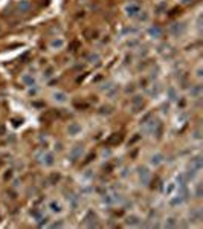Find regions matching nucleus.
<instances>
[{
  "label": "nucleus",
  "instance_id": "1",
  "mask_svg": "<svg viewBox=\"0 0 203 229\" xmlns=\"http://www.w3.org/2000/svg\"><path fill=\"white\" fill-rule=\"evenodd\" d=\"M35 158H37V162H40L44 167H52L55 163V156L52 153H38Z\"/></svg>",
  "mask_w": 203,
  "mask_h": 229
},
{
  "label": "nucleus",
  "instance_id": "2",
  "mask_svg": "<svg viewBox=\"0 0 203 229\" xmlns=\"http://www.w3.org/2000/svg\"><path fill=\"white\" fill-rule=\"evenodd\" d=\"M144 130L148 131V133H151V135L159 133L160 131V122L157 119H148V121L144 122Z\"/></svg>",
  "mask_w": 203,
  "mask_h": 229
},
{
  "label": "nucleus",
  "instance_id": "3",
  "mask_svg": "<svg viewBox=\"0 0 203 229\" xmlns=\"http://www.w3.org/2000/svg\"><path fill=\"white\" fill-rule=\"evenodd\" d=\"M185 31H186V26H185V23H174V25H171V28H169V34H171L173 37L183 35Z\"/></svg>",
  "mask_w": 203,
  "mask_h": 229
},
{
  "label": "nucleus",
  "instance_id": "4",
  "mask_svg": "<svg viewBox=\"0 0 203 229\" xmlns=\"http://www.w3.org/2000/svg\"><path fill=\"white\" fill-rule=\"evenodd\" d=\"M83 153H84V147L83 145H75L70 148V151H69V159L75 162V160H78V159L83 156Z\"/></svg>",
  "mask_w": 203,
  "mask_h": 229
},
{
  "label": "nucleus",
  "instance_id": "5",
  "mask_svg": "<svg viewBox=\"0 0 203 229\" xmlns=\"http://www.w3.org/2000/svg\"><path fill=\"white\" fill-rule=\"evenodd\" d=\"M141 12V6L138 3H129L125 6V14L129 17H138V14Z\"/></svg>",
  "mask_w": 203,
  "mask_h": 229
},
{
  "label": "nucleus",
  "instance_id": "6",
  "mask_svg": "<svg viewBox=\"0 0 203 229\" xmlns=\"http://www.w3.org/2000/svg\"><path fill=\"white\" fill-rule=\"evenodd\" d=\"M104 202L107 205H116V203H121L122 202V195L118 193H113V194H107L104 197Z\"/></svg>",
  "mask_w": 203,
  "mask_h": 229
},
{
  "label": "nucleus",
  "instance_id": "7",
  "mask_svg": "<svg viewBox=\"0 0 203 229\" xmlns=\"http://www.w3.org/2000/svg\"><path fill=\"white\" fill-rule=\"evenodd\" d=\"M131 108H133L134 113L141 112V110L144 108V98H142V96H134V98L131 99Z\"/></svg>",
  "mask_w": 203,
  "mask_h": 229
},
{
  "label": "nucleus",
  "instance_id": "8",
  "mask_svg": "<svg viewBox=\"0 0 203 229\" xmlns=\"http://www.w3.org/2000/svg\"><path fill=\"white\" fill-rule=\"evenodd\" d=\"M138 176H139V180H141L144 185H147L148 182H150V179H151L150 171H148L147 168H144V167H141V168L138 170Z\"/></svg>",
  "mask_w": 203,
  "mask_h": 229
},
{
  "label": "nucleus",
  "instance_id": "9",
  "mask_svg": "<svg viewBox=\"0 0 203 229\" xmlns=\"http://www.w3.org/2000/svg\"><path fill=\"white\" fill-rule=\"evenodd\" d=\"M52 98H54V101L58 103V104H64V103L67 101V98H69V96H67V93H64V92H60V90H58V92H54V93H52Z\"/></svg>",
  "mask_w": 203,
  "mask_h": 229
},
{
  "label": "nucleus",
  "instance_id": "10",
  "mask_svg": "<svg viewBox=\"0 0 203 229\" xmlns=\"http://www.w3.org/2000/svg\"><path fill=\"white\" fill-rule=\"evenodd\" d=\"M67 133H69L70 136H78V135L81 133V125L78 122H70L69 127H67Z\"/></svg>",
  "mask_w": 203,
  "mask_h": 229
},
{
  "label": "nucleus",
  "instance_id": "11",
  "mask_svg": "<svg viewBox=\"0 0 203 229\" xmlns=\"http://www.w3.org/2000/svg\"><path fill=\"white\" fill-rule=\"evenodd\" d=\"M21 83L25 84V86H29V87H32V86H35L37 84V80L31 75V73H25L23 76H21Z\"/></svg>",
  "mask_w": 203,
  "mask_h": 229
},
{
  "label": "nucleus",
  "instance_id": "12",
  "mask_svg": "<svg viewBox=\"0 0 203 229\" xmlns=\"http://www.w3.org/2000/svg\"><path fill=\"white\" fill-rule=\"evenodd\" d=\"M84 225L86 226H89V228H96L98 226V223H96V215L93 214V212H89L87 214V217H86V220H84Z\"/></svg>",
  "mask_w": 203,
  "mask_h": 229
},
{
  "label": "nucleus",
  "instance_id": "13",
  "mask_svg": "<svg viewBox=\"0 0 203 229\" xmlns=\"http://www.w3.org/2000/svg\"><path fill=\"white\" fill-rule=\"evenodd\" d=\"M203 167V159L202 156H197V158H194L191 160V168L194 170V171H200Z\"/></svg>",
  "mask_w": 203,
  "mask_h": 229
},
{
  "label": "nucleus",
  "instance_id": "14",
  "mask_svg": "<svg viewBox=\"0 0 203 229\" xmlns=\"http://www.w3.org/2000/svg\"><path fill=\"white\" fill-rule=\"evenodd\" d=\"M148 35L151 37V38H160L162 37V29L159 26H151L148 29Z\"/></svg>",
  "mask_w": 203,
  "mask_h": 229
},
{
  "label": "nucleus",
  "instance_id": "15",
  "mask_svg": "<svg viewBox=\"0 0 203 229\" xmlns=\"http://www.w3.org/2000/svg\"><path fill=\"white\" fill-rule=\"evenodd\" d=\"M17 8H19L20 12H29V11H31V3H29L28 0H20Z\"/></svg>",
  "mask_w": 203,
  "mask_h": 229
},
{
  "label": "nucleus",
  "instance_id": "16",
  "mask_svg": "<svg viewBox=\"0 0 203 229\" xmlns=\"http://www.w3.org/2000/svg\"><path fill=\"white\" fill-rule=\"evenodd\" d=\"M121 141H122V135L121 133H113L107 139V145H115V144H119Z\"/></svg>",
  "mask_w": 203,
  "mask_h": 229
},
{
  "label": "nucleus",
  "instance_id": "17",
  "mask_svg": "<svg viewBox=\"0 0 203 229\" xmlns=\"http://www.w3.org/2000/svg\"><path fill=\"white\" fill-rule=\"evenodd\" d=\"M189 218H191L192 222H199V220H202V209H200V208L192 209V211L189 212Z\"/></svg>",
  "mask_w": 203,
  "mask_h": 229
},
{
  "label": "nucleus",
  "instance_id": "18",
  "mask_svg": "<svg viewBox=\"0 0 203 229\" xmlns=\"http://www.w3.org/2000/svg\"><path fill=\"white\" fill-rule=\"evenodd\" d=\"M150 162H151V165L153 167H157V165H160L162 162H164V154H160V153H157V154H153L151 159H150Z\"/></svg>",
  "mask_w": 203,
  "mask_h": 229
},
{
  "label": "nucleus",
  "instance_id": "19",
  "mask_svg": "<svg viewBox=\"0 0 203 229\" xmlns=\"http://www.w3.org/2000/svg\"><path fill=\"white\" fill-rule=\"evenodd\" d=\"M49 209H51L52 212H55V214H60V212L63 211V208H61V203H60V202H56V200L49 202Z\"/></svg>",
  "mask_w": 203,
  "mask_h": 229
},
{
  "label": "nucleus",
  "instance_id": "20",
  "mask_svg": "<svg viewBox=\"0 0 203 229\" xmlns=\"http://www.w3.org/2000/svg\"><path fill=\"white\" fill-rule=\"evenodd\" d=\"M125 223H127L129 226H141V220H139V217H136V215H130Z\"/></svg>",
  "mask_w": 203,
  "mask_h": 229
},
{
  "label": "nucleus",
  "instance_id": "21",
  "mask_svg": "<svg viewBox=\"0 0 203 229\" xmlns=\"http://www.w3.org/2000/svg\"><path fill=\"white\" fill-rule=\"evenodd\" d=\"M202 86H194V87H191L189 90V93H191V96L192 98H200L202 96Z\"/></svg>",
  "mask_w": 203,
  "mask_h": 229
},
{
  "label": "nucleus",
  "instance_id": "22",
  "mask_svg": "<svg viewBox=\"0 0 203 229\" xmlns=\"http://www.w3.org/2000/svg\"><path fill=\"white\" fill-rule=\"evenodd\" d=\"M63 46H64V40L63 38H55V40L51 41V48L52 49H61Z\"/></svg>",
  "mask_w": 203,
  "mask_h": 229
},
{
  "label": "nucleus",
  "instance_id": "23",
  "mask_svg": "<svg viewBox=\"0 0 203 229\" xmlns=\"http://www.w3.org/2000/svg\"><path fill=\"white\" fill-rule=\"evenodd\" d=\"M99 60H101V57H99L98 53H90V55L87 57V61H89L90 64H98Z\"/></svg>",
  "mask_w": 203,
  "mask_h": 229
},
{
  "label": "nucleus",
  "instance_id": "24",
  "mask_svg": "<svg viewBox=\"0 0 203 229\" xmlns=\"http://www.w3.org/2000/svg\"><path fill=\"white\" fill-rule=\"evenodd\" d=\"M84 35L87 37L89 40H92V38H96V31H92V29H87V31H84Z\"/></svg>",
  "mask_w": 203,
  "mask_h": 229
},
{
  "label": "nucleus",
  "instance_id": "25",
  "mask_svg": "<svg viewBox=\"0 0 203 229\" xmlns=\"http://www.w3.org/2000/svg\"><path fill=\"white\" fill-rule=\"evenodd\" d=\"M176 225H177V222H176L174 218H168V220H166V223H165L166 228H174Z\"/></svg>",
  "mask_w": 203,
  "mask_h": 229
},
{
  "label": "nucleus",
  "instance_id": "26",
  "mask_svg": "<svg viewBox=\"0 0 203 229\" xmlns=\"http://www.w3.org/2000/svg\"><path fill=\"white\" fill-rule=\"evenodd\" d=\"M141 12H142V11H141ZM138 17H139V20H141V21H148V14L147 12H142V14H138Z\"/></svg>",
  "mask_w": 203,
  "mask_h": 229
},
{
  "label": "nucleus",
  "instance_id": "27",
  "mask_svg": "<svg viewBox=\"0 0 203 229\" xmlns=\"http://www.w3.org/2000/svg\"><path fill=\"white\" fill-rule=\"evenodd\" d=\"M52 75H54V69H52V67H49L47 71L44 72V78H51Z\"/></svg>",
  "mask_w": 203,
  "mask_h": 229
},
{
  "label": "nucleus",
  "instance_id": "28",
  "mask_svg": "<svg viewBox=\"0 0 203 229\" xmlns=\"http://www.w3.org/2000/svg\"><path fill=\"white\" fill-rule=\"evenodd\" d=\"M101 113H102V115H104V113H106V115H110L111 108L110 107H102V108H101Z\"/></svg>",
  "mask_w": 203,
  "mask_h": 229
},
{
  "label": "nucleus",
  "instance_id": "29",
  "mask_svg": "<svg viewBox=\"0 0 203 229\" xmlns=\"http://www.w3.org/2000/svg\"><path fill=\"white\" fill-rule=\"evenodd\" d=\"M63 226H64L63 222H56V223H52V225H51V228H63Z\"/></svg>",
  "mask_w": 203,
  "mask_h": 229
},
{
  "label": "nucleus",
  "instance_id": "30",
  "mask_svg": "<svg viewBox=\"0 0 203 229\" xmlns=\"http://www.w3.org/2000/svg\"><path fill=\"white\" fill-rule=\"evenodd\" d=\"M58 180H60V174H52V176H51V182H52V183H55Z\"/></svg>",
  "mask_w": 203,
  "mask_h": 229
},
{
  "label": "nucleus",
  "instance_id": "31",
  "mask_svg": "<svg viewBox=\"0 0 203 229\" xmlns=\"http://www.w3.org/2000/svg\"><path fill=\"white\" fill-rule=\"evenodd\" d=\"M168 93H169V96H171L169 99H176V92H174V89H169Z\"/></svg>",
  "mask_w": 203,
  "mask_h": 229
},
{
  "label": "nucleus",
  "instance_id": "32",
  "mask_svg": "<svg viewBox=\"0 0 203 229\" xmlns=\"http://www.w3.org/2000/svg\"><path fill=\"white\" fill-rule=\"evenodd\" d=\"M196 194H197V197H202V185H199V186H197Z\"/></svg>",
  "mask_w": 203,
  "mask_h": 229
},
{
  "label": "nucleus",
  "instance_id": "33",
  "mask_svg": "<svg viewBox=\"0 0 203 229\" xmlns=\"http://www.w3.org/2000/svg\"><path fill=\"white\" fill-rule=\"evenodd\" d=\"M173 190H174V183H171L168 188H166V194H169V193H173Z\"/></svg>",
  "mask_w": 203,
  "mask_h": 229
},
{
  "label": "nucleus",
  "instance_id": "34",
  "mask_svg": "<svg viewBox=\"0 0 203 229\" xmlns=\"http://www.w3.org/2000/svg\"><path fill=\"white\" fill-rule=\"evenodd\" d=\"M194 138H196V139H200V138H202V135H200V130H196V133H194Z\"/></svg>",
  "mask_w": 203,
  "mask_h": 229
},
{
  "label": "nucleus",
  "instance_id": "35",
  "mask_svg": "<svg viewBox=\"0 0 203 229\" xmlns=\"http://www.w3.org/2000/svg\"><path fill=\"white\" fill-rule=\"evenodd\" d=\"M191 2H192V0H182V3H183V5H189Z\"/></svg>",
  "mask_w": 203,
  "mask_h": 229
},
{
  "label": "nucleus",
  "instance_id": "36",
  "mask_svg": "<svg viewBox=\"0 0 203 229\" xmlns=\"http://www.w3.org/2000/svg\"><path fill=\"white\" fill-rule=\"evenodd\" d=\"M9 177H11V171H9V173H6V174H5V179H9Z\"/></svg>",
  "mask_w": 203,
  "mask_h": 229
}]
</instances>
